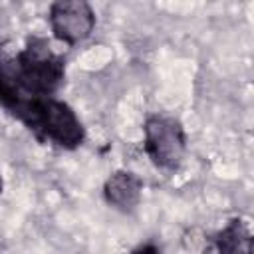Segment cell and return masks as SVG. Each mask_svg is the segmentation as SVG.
<instances>
[{
	"label": "cell",
	"mask_w": 254,
	"mask_h": 254,
	"mask_svg": "<svg viewBox=\"0 0 254 254\" xmlns=\"http://www.w3.org/2000/svg\"><path fill=\"white\" fill-rule=\"evenodd\" d=\"M141 192H143V181L133 171L127 169L115 171L113 175L107 177L103 185L105 202L121 212H131L139 204Z\"/></svg>",
	"instance_id": "5"
},
{
	"label": "cell",
	"mask_w": 254,
	"mask_h": 254,
	"mask_svg": "<svg viewBox=\"0 0 254 254\" xmlns=\"http://www.w3.org/2000/svg\"><path fill=\"white\" fill-rule=\"evenodd\" d=\"M2 189H4V183H2V175H0V194H2Z\"/></svg>",
	"instance_id": "7"
},
{
	"label": "cell",
	"mask_w": 254,
	"mask_h": 254,
	"mask_svg": "<svg viewBox=\"0 0 254 254\" xmlns=\"http://www.w3.org/2000/svg\"><path fill=\"white\" fill-rule=\"evenodd\" d=\"M12 115L26 125L42 143L56 145L65 151L77 149L85 141V127L75 111L56 95L26 97Z\"/></svg>",
	"instance_id": "2"
},
{
	"label": "cell",
	"mask_w": 254,
	"mask_h": 254,
	"mask_svg": "<svg viewBox=\"0 0 254 254\" xmlns=\"http://www.w3.org/2000/svg\"><path fill=\"white\" fill-rule=\"evenodd\" d=\"M212 250L216 252H224V254H250L254 244H252V232L248 222H244L242 218H232L228 220V224L216 232L212 236Z\"/></svg>",
	"instance_id": "6"
},
{
	"label": "cell",
	"mask_w": 254,
	"mask_h": 254,
	"mask_svg": "<svg viewBox=\"0 0 254 254\" xmlns=\"http://www.w3.org/2000/svg\"><path fill=\"white\" fill-rule=\"evenodd\" d=\"M8 73L24 97L56 95L65 79V58L48 38L30 36L14 58H8Z\"/></svg>",
	"instance_id": "1"
},
{
	"label": "cell",
	"mask_w": 254,
	"mask_h": 254,
	"mask_svg": "<svg viewBox=\"0 0 254 254\" xmlns=\"http://www.w3.org/2000/svg\"><path fill=\"white\" fill-rule=\"evenodd\" d=\"M143 149L161 171H177L187 153V133L179 119L163 113L147 117L143 125Z\"/></svg>",
	"instance_id": "3"
},
{
	"label": "cell",
	"mask_w": 254,
	"mask_h": 254,
	"mask_svg": "<svg viewBox=\"0 0 254 254\" xmlns=\"http://www.w3.org/2000/svg\"><path fill=\"white\" fill-rule=\"evenodd\" d=\"M50 30L67 46L85 42L95 30V12L87 0H54L48 10Z\"/></svg>",
	"instance_id": "4"
}]
</instances>
